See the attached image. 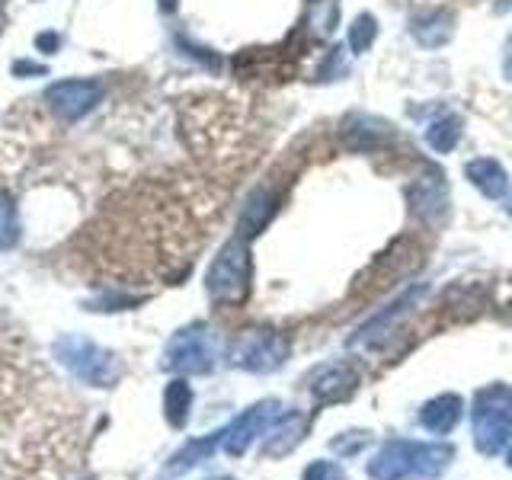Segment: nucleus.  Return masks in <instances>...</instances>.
Segmentation results:
<instances>
[{"label":"nucleus","instance_id":"20e7f679","mask_svg":"<svg viewBox=\"0 0 512 480\" xmlns=\"http://www.w3.org/2000/svg\"><path fill=\"white\" fill-rule=\"evenodd\" d=\"M452 32H455V20H452V13L448 10H439V7H432V10H420L410 20V36L420 42L423 48H439L445 45L448 39H452Z\"/></svg>","mask_w":512,"mask_h":480},{"label":"nucleus","instance_id":"4468645a","mask_svg":"<svg viewBox=\"0 0 512 480\" xmlns=\"http://www.w3.org/2000/svg\"><path fill=\"white\" fill-rule=\"evenodd\" d=\"M173 4H176V0H164V10H173Z\"/></svg>","mask_w":512,"mask_h":480},{"label":"nucleus","instance_id":"9b49d317","mask_svg":"<svg viewBox=\"0 0 512 480\" xmlns=\"http://www.w3.org/2000/svg\"><path fill=\"white\" fill-rule=\"evenodd\" d=\"M503 74H506V80H512V36L503 45Z\"/></svg>","mask_w":512,"mask_h":480},{"label":"nucleus","instance_id":"9d476101","mask_svg":"<svg viewBox=\"0 0 512 480\" xmlns=\"http://www.w3.org/2000/svg\"><path fill=\"white\" fill-rule=\"evenodd\" d=\"M343 52V48H330V55H327V61L324 64H320V77H324V80H333V77H340L343 71H346V58L340 55Z\"/></svg>","mask_w":512,"mask_h":480},{"label":"nucleus","instance_id":"7ed1b4c3","mask_svg":"<svg viewBox=\"0 0 512 480\" xmlns=\"http://www.w3.org/2000/svg\"><path fill=\"white\" fill-rule=\"evenodd\" d=\"M55 356L61 365H68L77 378L93 381V384L109 381V375H106L109 356L103 349H96L90 340H84V336H61L55 343Z\"/></svg>","mask_w":512,"mask_h":480},{"label":"nucleus","instance_id":"f03ea898","mask_svg":"<svg viewBox=\"0 0 512 480\" xmlns=\"http://www.w3.org/2000/svg\"><path fill=\"white\" fill-rule=\"evenodd\" d=\"M247 272H250V260L244 244H228L218 260L212 263V272H208V292L215 298H237L247 288Z\"/></svg>","mask_w":512,"mask_h":480},{"label":"nucleus","instance_id":"0eeeda50","mask_svg":"<svg viewBox=\"0 0 512 480\" xmlns=\"http://www.w3.org/2000/svg\"><path fill=\"white\" fill-rule=\"evenodd\" d=\"M375 36H378L375 16L372 13H362V16H356V23L349 26V48L356 55H362V52H368V48H372Z\"/></svg>","mask_w":512,"mask_h":480},{"label":"nucleus","instance_id":"f8f14e48","mask_svg":"<svg viewBox=\"0 0 512 480\" xmlns=\"http://www.w3.org/2000/svg\"><path fill=\"white\" fill-rule=\"evenodd\" d=\"M42 74V68H39V64H32V61H20V64H16V74Z\"/></svg>","mask_w":512,"mask_h":480},{"label":"nucleus","instance_id":"6e6552de","mask_svg":"<svg viewBox=\"0 0 512 480\" xmlns=\"http://www.w3.org/2000/svg\"><path fill=\"white\" fill-rule=\"evenodd\" d=\"M20 237V221H16V208L10 202V196L0 192V250H7L16 244Z\"/></svg>","mask_w":512,"mask_h":480},{"label":"nucleus","instance_id":"f257e3e1","mask_svg":"<svg viewBox=\"0 0 512 480\" xmlns=\"http://www.w3.org/2000/svg\"><path fill=\"white\" fill-rule=\"evenodd\" d=\"M48 109L55 112L58 119H84L87 112L103 100V87L96 80H58L45 90Z\"/></svg>","mask_w":512,"mask_h":480},{"label":"nucleus","instance_id":"423d86ee","mask_svg":"<svg viewBox=\"0 0 512 480\" xmlns=\"http://www.w3.org/2000/svg\"><path fill=\"white\" fill-rule=\"evenodd\" d=\"M426 141H429L432 151L448 154L461 141V119L452 116V112H445V116H439L436 122L426 128Z\"/></svg>","mask_w":512,"mask_h":480},{"label":"nucleus","instance_id":"1a4fd4ad","mask_svg":"<svg viewBox=\"0 0 512 480\" xmlns=\"http://www.w3.org/2000/svg\"><path fill=\"white\" fill-rule=\"evenodd\" d=\"M336 23V0H311V29L317 36H327Z\"/></svg>","mask_w":512,"mask_h":480},{"label":"nucleus","instance_id":"39448f33","mask_svg":"<svg viewBox=\"0 0 512 480\" xmlns=\"http://www.w3.org/2000/svg\"><path fill=\"white\" fill-rule=\"evenodd\" d=\"M464 176H468L487 199H503L509 189V176L493 157H477L471 164H464Z\"/></svg>","mask_w":512,"mask_h":480},{"label":"nucleus","instance_id":"ddd939ff","mask_svg":"<svg viewBox=\"0 0 512 480\" xmlns=\"http://www.w3.org/2000/svg\"><path fill=\"white\" fill-rule=\"evenodd\" d=\"M39 45L42 48H55L58 45V36H48V32H45V36H39Z\"/></svg>","mask_w":512,"mask_h":480}]
</instances>
